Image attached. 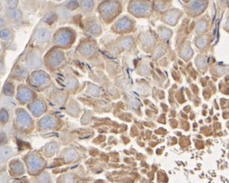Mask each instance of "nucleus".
<instances>
[{
  "mask_svg": "<svg viewBox=\"0 0 229 183\" xmlns=\"http://www.w3.org/2000/svg\"><path fill=\"white\" fill-rule=\"evenodd\" d=\"M12 150L10 147H5L0 149V162H4L11 156Z\"/></svg>",
  "mask_w": 229,
  "mask_h": 183,
  "instance_id": "20e7f679",
  "label": "nucleus"
},
{
  "mask_svg": "<svg viewBox=\"0 0 229 183\" xmlns=\"http://www.w3.org/2000/svg\"><path fill=\"white\" fill-rule=\"evenodd\" d=\"M69 39H70V36H69V35L68 34V33H61L60 35H59L58 37H57V43H60V44L64 45V44H65V43H68Z\"/></svg>",
  "mask_w": 229,
  "mask_h": 183,
  "instance_id": "39448f33",
  "label": "nucleus"
},
{
  "mask_svg": "<svg viewBox=\"0 0 229 183\" xmlns=\"http://www.w3.org/2000/svg\"><path fill=\"white\" fill-rule=\"evenodd\" d=\"M131 44H132V40H131L130 39H126L122 42V45L123 46H125V47H128V46H130Z\"/></svg>",
  "mask_w": 229,
  "mask_h": 183,
  "instance_id": "9b49d317",
  "label": "nucleus"
},
{
  "mask_svg": "<svg viewBox=\"0 0 229 183\" xmlns=\"http://www.w3.org/2000/svg\"><path fill=\"white\" fill-rule=\"evenodd\" d=\"M98 26L97 25L92 26V27L90 28V31L92 32V33H96V31L98 30Z\"/></svg>",
  "mask_w": 229,
  "mask_h": 183,
  "instance_id": "f8f14e48",
  "label": "nucleus"
},
{
  "mask_svg": "<svg viewBox=\"0 0 229 183\" xmlns=\"http://www.w3.org/2000/svg\"><path fill=\"white\" fill-rule=\"evenodd\" d=\"M7 16L9 20L12 21L20 20L23 16V14L20 10L18 9H10V11L7 12Z\"/></svg>",
  "mask_w": 229,
  "mask_h": 183,
  "instance_id": "7ed1b4c3",
  "label": "nucleus"
},
{
  "mask_svg": "<svg viewBox=\"0 0 229 183\" xmlns=\"http://www.w3.org/2000/svg\"><path fill=\"white\" fill-rule=\"evenodd\" d=\"M3 67V63H2V61L0 60V69H2Z\"/></svg>",
  "mask_w": 229,
  "mask_h": 183,
  "instance_id": "4468645a",
  "label": "nucleus"
},
{
  "mask_svg": "<svg viewBox=\"0 0 229 183\" xmlns=\"http://www.w3.org/2000/svg\"><path fill=\"white\" fill-rule=\"evenodd\" d=\"M12 37V33L8 29H4V30L0 31V38L4 40H8Z\"/></svg>",
  "mask_w": 229,
  "mask_h": 183,
  "instance_id": "423d86ee",
  "label": "nucleus"
},
{
  "mask_svg": "<svg viewBox=\"0 0 229 183\" xmlns=\"http://www.w3.org/2000/svg\"><path fill=\"white\" fill-rule=\"evenodd\" d=\"M41 56L35 51H32L27 56L26 64L30 68H37L41 65Z\"/></svg>",
  "mask_w": 229,
  "mask_h": 183,
  "instance_id": "f257e3e1",
  "label": "nucleus"
},
{
  "mask_svg": "<svg viewBox=\"0 0 229 183\" xmlns=\"http://www.w3.org/2000/svg\"><path fill=\"white\" fill-rule=\"evenodd\" d=\"M82 52L83 54H86V55H88V54H91L93 52V48L92 46H90V45H87V46H84V48H83L82 49Z\"/></svg>",
  "mask_w": 229,
  "mask_h": 183,
  "instance_id": "1a4fd4ad",
  "label": "nucleus"
},
{
  "mask_svg": "<svg viewBox=\"0 0 229 183\" xmlns=\"http://www.w3.org/2000/svg\"><path fill=\"white\" fill-rule=\"evenodd\" d=\"M78 2H77L76 0H72V1H70V2L68 4V7L70 8V9H76V8L78 7Z\"/></svg>",
  "mask_w": 229,
  "mask_h": 183,
  "instance_id": "9d476101",
  "label": "nucleus"
},
{
  "mask_svg": "<svg viewBox=\"0 0 229 183\" xmlns=\"http://www.w3.org/2000/svg\"><path fill=\"white\" fill-rule=\"evenodd\" d=\"M4 25H5L4 20H3L2 19L0 18V28H1V27H2Z\"/></svg>",
  "mask_w": 229,
  "mask_h": 183,
  "instance_id": "ddd939ff",
  "label": "nucleus"
},
{
  "mask_svg": "<svg viewBox=\"0 0 229 183\" xmlns=\"http://www.w3.org/2000/svg\"><path fill=\"white\" fill-rule=\"evenodd\" d=\"M94 6L92 0H82V9L84 10H90Z\"/></svg>",
  "mask_w": 229,
  "mask_h": 183,
  "instance_id": "0eeeda50",
  "label": "nucleus"
},
{
  "mask_svg": "<svg viewBox=\"0 0 229 183\" xmlns=\"http://www.w3.org/2000/svg\"><path fill=\"white\" fill-rule=\"evenodd\" d=\"M6 3L9 9H16L19 4V0H7Z\"/></svg>",
  "mask_w": 229,
  "mask_h": 183,
  "instance_id": "6e6552de",
  "label": "nucleus"
},
{
  "mask_svg": "<svg viewBox=\"0 0 229 183\" xmlns=\"http://www.w3.org/2000/svg\"><path fill=\"white\" fill-rule=\"evenodd\" d=\"M51 33L47 29L41 27L36 31V40L39 43H46L48 42L50 39Z\"/></svg>",
  "mask_w": 229,
  "mask_h": 183,
  "instance_id": "f03ea898",
  "label": "nucleus"
}]
</instances>
